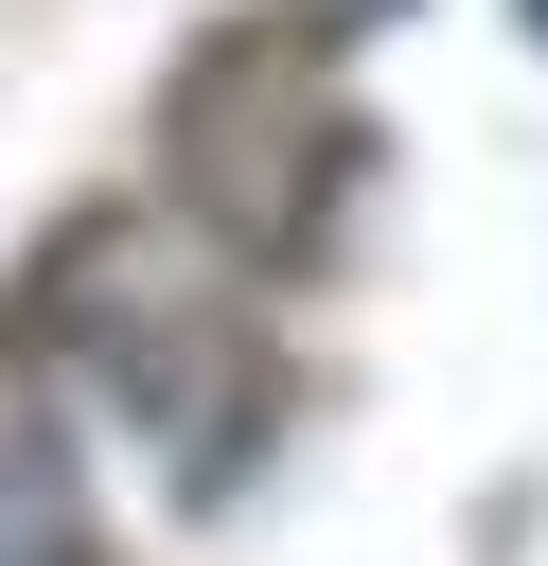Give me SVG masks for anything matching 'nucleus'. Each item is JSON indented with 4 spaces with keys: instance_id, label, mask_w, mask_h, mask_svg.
Segmentation results:
<instances>
[{
    "instance_id": "f03ea898",
    "label": "nucleus",
    "mask_w": 548,
    "mask_h": 566,
    "mask_svg": "<svg viewBox=\"0 0 548 566\" xmlns=\"http://www.w3.org/2000/svg\"><path fill=\"white\" fill-rule=\"evenodd\" d=\"M0 566H106L88 513H71V460H53V442H0Z\"/></svg>"
},
{
    "instance_id": "f257e3e1",
    "label": "nucleus",
    "mask_w": 548,
    "mask_h": 566,
    "mask_svg": "<svg viewBox=\"0 0 548 566\" xmlns=\"http://www.w3.org/2000/svg\"><path fill=\"white\" fill-rule=\"evenodd\" d=\"M354 88H336V18L318 0H247L159 71V195L194 248H230L247 283H301L354 212Z\"/></svg>"
}]
</instances>
